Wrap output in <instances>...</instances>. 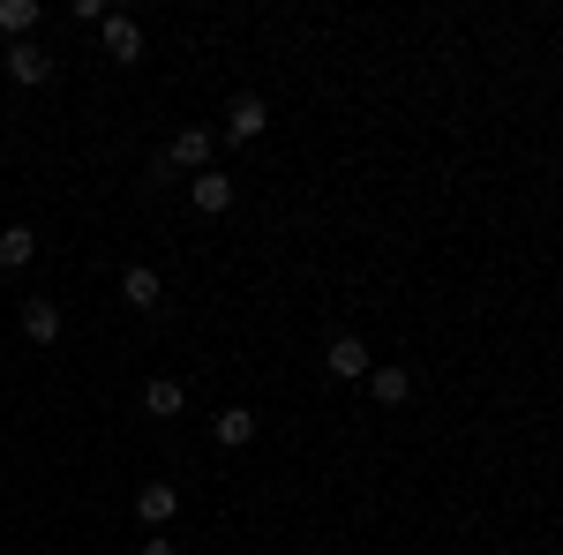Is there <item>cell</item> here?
Instances as JSON below:
<instances>
[{
    "label": "cell",
    "mask_w": 563,
    "mask_h": 555,
    "mask_svg": "<svg viewBox=\"0 0 563 555\" xmlns=\"http://www.w3.org/2000/svg\"><path fill=\"white\" fill-rule=\"evenodd\" d=\"M211 151H218V135H211V129H180L174 143H166V166L196 180V173H211Z\"/></svg>",
    "instance_id": "1"
},
{
    "label": "cell",
    "mask_w": 563,
    "mask_h": 555,
    "mask_svg": "<svg viewBox=\"0 0 563 555\" xmlns=\"http://www.w3.org/2000/svg\"><path fill=\"white\" fill-rule=\"evenodd\" d=\"M263 129H271V106H263L256 90H241V98L225 106V143H256Z\"/></svg>",
    "instance_id": "2"
},
{
    "label": "cell",
    "mask_w": 563,
    "mask_h": 555,
    "mask_svg": "<svg viewBox=\"0 0 563 555\" xmlns=\"http://www.w3.org/2000/svg\"><path fill=\"white\" fill-rule=\"evenodd\" d=\"M233 196H241V188H233V173H218V166L188 180V203H196L203 218H225V211H233Z\"/></svg>",
    "instance_id": "3"
},
{
    "label": "cell",
    "mask_w": 563,
    "mask_h": 555,
    "mask_svg": "<svg viewBox=\"0 0 563 555\" xmlns=\"http://www.w3.org/2000/svg\"><path fill=\"white\" fill-rule=\"evenodd\" d=\"M174 511H180V488H174V480H143V488H135V518H143L151 533H158V525H174Z\"/></svg>",
    "instance_id": "4"
},
{
    "label": "cell",
    "mask_w": 563,
    "mask_h": 555,
    "mask_svg": "<svg viewBox=\"0 0 563 555\" xmlns=\"http://www.w3.org/2000/svg\"><path fill=\"white\" fill-rule=\"evenodd\" d=\"M98 38H106V53H113L121 68L143 60V23H135V15H106V23H98Z\"/></svg>",
    "instance_id": "5"
},
{
    "label": "cell",
    "mask_w": 563,
    "mask_h": 555,
    "mask_svg": "<svg viewBox=\"0 0 563 555\" xmlns=\"http://www.w3.org/2000/svg\"><path fill=\"white\" fill-rule=\"evenodd\" d=\"M0 60H8V76H15V84H45V76H53V53H45L38 38H15Z\"/></svg>",
    "instance_id": "6"
},
{
    "label": "cell",
    "mask_w": 563,
    "mask_h": 555,
    "mask_svg": "<svg viewBox=\"0 0 563 555\" xmlns=\"http://www.w3.org/2000/svg\"><path fill=\"white\" fill-rule=\"evenodd\" d=\"M323 368H331L339 384H361L376 360H368V345H361V338H331V345H323Z\"/></svg>",
    "instance_id": "7"
},
{
    "label": "cell",
    "mask_w": 563,
    "mask_h": 555,
    "mask_svg": "<svg viewBox=\"0 0 563 555\" xmlns=\"http://www.w3.org/2000/svg\"><path fill=\"white\" fill-rule=\"evenodd\" d=\"M121 300H129V308H158V300H166V278H158L151 263H129V270H121Z\"/></svg>",
    "instance_id": "8"
},
{
    "label": "cell",
    "mask_w": 563,
    "mask_h": 555,
    "mask_svg": "<svg viewBox=\"0 0 563 555\" xmlns=\"http://www.w3.org/2000/svg\"><path fill=\"white\" fill-rule=\"evenodd\" d=\"M23 338L60 345V300H23Z\"/></svg>",
    "instance_id": "9"
},
{
    "label": "cell",
    "mask_w": 563,
    "mask_h": 555,
    "mask_svg": "<svg viewBox=\"0 0 563 555\" xmlns=\"http://www.w3.org/2000/svg\"><path fill=\"white\" fill-rule=\"evenodd\" d=\"M180 406H188V384H174V376H151V384H143V413H151V421H174Z\"/></svg>",
    "instance_id": "10"
},
{
    "label": "cell",
    "mask_w": 563,
    "mask_h": 555,
    "mask_svg": "<svg viewBox=\"0 0 563 555\" xmlns=\"http://www.w3.org/2000/svg\"><path fill=\"white\" fill-rule=\"evenodd\" d=\"M211 435L225 443V451H249V443H256V413H249V406H225V413L211 421Z\"/></svg>",
    "instance_id": "11"
},
{
    "label": "cell",
    "mask_w": 563,
    "mask_h": 555,
    "mask_svg": "<svg viewBox=\"0 0 563 555\" xmlns=\"http://www.w3.org/2000/svg\"><path fill=\"white\" fill-rule=\"evenodd\" d=\"M38 0H0V38L15 45V38H31V31H38Z\"/></svg>",
    "instance_id": "12"
},
{
    "label": "cell",
    "mask_w": 563,
    "mask_h": 555,
    "mask_svg": "<svg viewBox=\"0 0 563 555\" xmlns=\"http://www.w3.org/2000/svg\"><path fill=\"white\" fill-rule=\"evenodd\" d=\"M31 256H38V233L31 225H0V270H23Z\"/></svg>",
    "instance_id": "13"
},
{
    "label": "cell",
    "mask_w": 563,
    "mask_h": 555,
    "mask_svg": "<svg viewBox=\"0 0 563 555\" xmlns=\"http://www.w3.org/2000/svg\"><path fill=\"white\" fill-rule=\"evenodd\" d=\"M368 390H376V406H406L413 398V376L406 368H368Z\"/></svg>",
    "instance_id": "14"
},
{
    "label": "cell",
    "mask_w": 563,
    "mask_h": 555,
    "mask_svg": "<svg viewBox=\"0 0 563 555\" xmlns=\"http://www.w3.org/2000/svg\"><path fill=\"white\" fill-rule=\"evenodd\" d=\"M143 555H180V541H166V533H151V541H143Z\"/></svg>",
    "instance_id": "15"
},
{
    "label": "cell",
    "mask_w": 563,
    "mask_h": 555,
    "mask_svg": "<svg viewBox=\"0 0 563 555\" xmlns=\"http://www.w3.org/2000/svg\"><path fill=\"white\" fill-rule=\"evenodd\" d=\"M0 300H8V293H0Z\"/></svg>",
    "instance_id": "16"
}]
</instances>
